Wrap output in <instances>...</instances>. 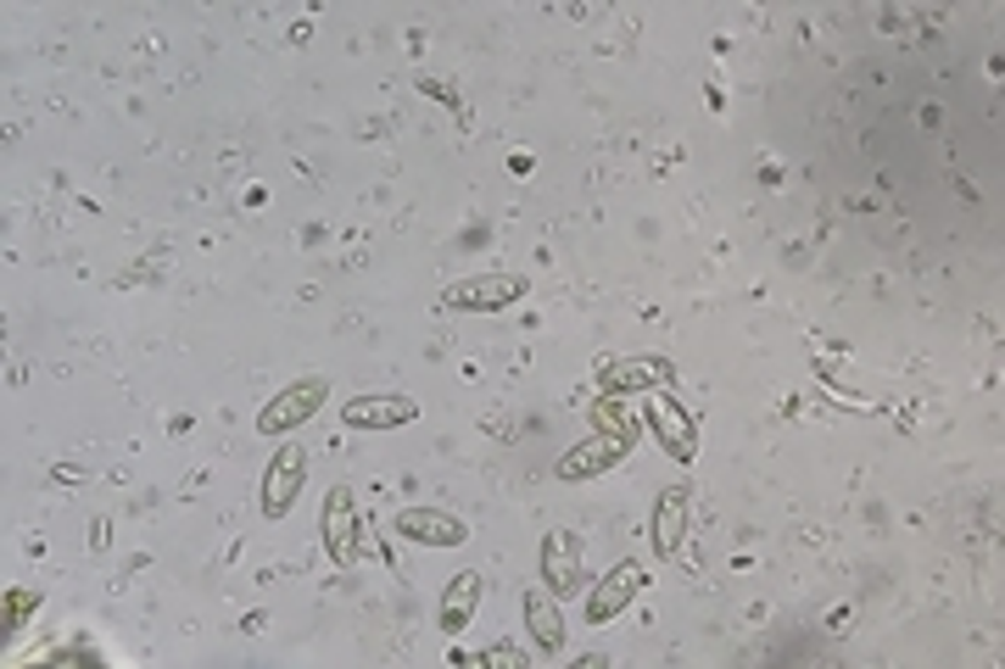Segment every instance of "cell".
<instances>
[{
	"label": "cell",
	"instance_id": "7c38bea8",
	"mask_svg": "<svg viewBox=\"0 0 1005 669\" xmlns=\"http://www.w3.org/2000/svg\"><path fill=\"white\" fill-rule=\"evenodd\" d=\"M570 669H609V658H582V664H570Z\"/></svg>",
	"mask_w": 1005,
	"mask_h": 669
},
{
	"label": "cell",
	"instance_id": "7a4b0ae2",
	"mask_svg": "<svg viewBox=\"0 0 1005 669\" xmlns=\"http://www.w3.org/2000/svg\"><path fill=\"white\" fill-rule=\"evenodd\" d=\"M296 480H302V452L285 447V468L275 463L268 468V497H263V514H285L291 497H296Z\"/></svg>",
	"mask_w": 1005,
	"mask_h": 669
},
{
	"label": "cell",
	"instance_id": "9c48e42d",
	"mask_svg": "<svg viewBox=\"0 0 1005 669\" xmlns=\"http://www.w3.org/2000/svg\"><path fill=\"white\" fill-rule=\"evenodd\" d=\"M414 408L408 402H397L392 397V408H374V402H353V408H346V424H403Z\"/></svg>",
	"mask_w": 1005,
	"mask_h": 669
},
{
	"label": "cell",
	"instance_id": "3957f363",
	"mask_svg": "<svg viewBox=\"0 0 1005 669\" xmlns=\"http://www.w3.org/2000/svg\"><path fill=\"white\" fill-rule=\"evenodd\" d=\"M637 580H643V569H637V564H621V569L609 575V586H603V592L587 603V614H593V619H609L614 608H621V603L637 592Z\"/></svg>",
	"mask_w": 1005,
	"mask_h": 669
},
{
	"label": "cell",
	"instance_id": "5b68a950",
	"mask_svg": "<svg viewBox=\"0 0 1005 669\" xmlns=\"http://www.w3.org/2000/svg\"><path fill=\"white\" fill-rule=\"evenodd\" d=\"M475 597H481V575H458V586H453L447 603H442V625H447V631H463V625H470Z\"/></svg>",
	"mask_w": 1005,
	"mask_h": 669
},
{
	"label": "cell",
	"instance_id": "8fae6325",
	"mask_svg": "<svg viewBox=\"0 0 1005 669\" xmlns=\"http://www.w3.org/2000/svg\"><path fill=\"white\" fill-rule=\"evenodd\" d=\"M475 664H481V669H520V653H509V647H502V653H481Z\"/></svg>",
	"mask_w": 1005,
	"mask_h": 669
},
{
	"label": "cell",
	"instance_id": "30bf717a",
	"mask_svg": "<svg viewBox=\"0 0 1005 669\" xmlns=\"http://www.w3.org/2000/svg\"><path fill=\"white\" fill-rule=\"evenodd\" d=\"M676 514H682V497H665V507H660V553H671V525H676Z\"/></svg>",
	"mask_w": 1005,
	"mask_h": 669
},
{
	"label": "cell",
	"instance_id": "277c9868",
	"mask_svg": "<svg viewBox=\"0 0 1005 669\" xmlns=\"http://www.w3.org/2000/svg\"><path fill=\"white\" fill-rule=\"evenodd\" d=\"M525 285L520 280H475V285H458L447 301L453 307H492V301H514Z\"/></svg>",
	"mask_w": 1005,
	"mask_h": 669
},
{
	"label": "cell",
	"instance_id": "6da1fadb",
	"mask_svg": "<svg viewBox=\"0 0 1005 669\" xmlns=\"http://www.w3.org/2000/svg\"><path fill=\"white\" fill-rule=\"evenodd\" d=\"M319 397H325V385H296V390H285V397H280V408H268L257 424L268 429V436H275V429H285V424H296V419L314 413Z\"/></svg>",
	"mask_w": 1005,
	"mask_h": 669
},
{
	"label": "cell",
	"instance_id": "52a82bcc",
	"mask_svg": "<svg viewBox=\"0 0 1005 669\" xmlns=\"http://www.w3.org/2000/svg\"><path fill=\"white\" fill-rule=\"evenodd\" d=\"M525 614H531V636L543 642V647H559V642H564L559 608H554V603H543V592H531V597H525Z\"/></svg>",
	"mask_w": 1005,
	"mask_h": 669
},
{
	"label": "cell",
	"instance_id": "8992f818",
	"mask_svg": "<svg viewBox=\"0 0 1005 669\" xmlns=\"http://www.w3.org/2000/svg\"><path fill=\"white\" fill-rule=\"evenodd\" d=\"M403 530L408 536H419V541H436V546H453V541H463V525H453V519H442V514H403Z\"/></svg>",
	"mask_w": 1005,
	"mask_h": 669
},
{
	"label": "cell",
	"instance_id": "ba28073f",
	"mask_svg": "<svg viewBox=\"0 0 1005 669\" xmlns=\"http://www.w3.org/2000/svg\"><path fill=\"white\" fill-rule=\"evenodd\" d=\"M548 575H554V592H575V586H582V569H575V541L570 536H559L548 546Z\"/></svg>",
	"mask_w": 1005,
	"mask_h": 669
}]
</instances>
